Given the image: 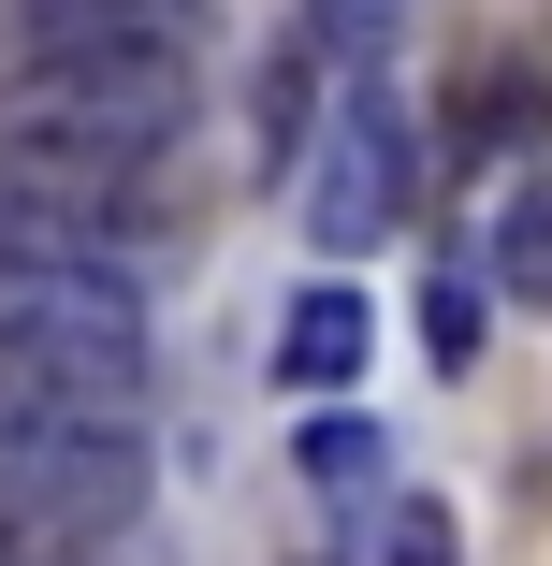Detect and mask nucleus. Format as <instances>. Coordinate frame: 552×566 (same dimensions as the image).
Returning a JSON list of instances; mask_svg holds the SVG:
<instances>
[{"label":"nucleus","mask_w":552,"mask_h":566,"mask_svg":"<svg viewBox=\"0 0 552 566\" xmlns=\"http://www.w3.org/2000/svg\"><path fill=\"white\" fill-rule=\"evenodd\" d=\"M421 349L436 364H480V276H436L421 291Z\"/></svg>","instance_id":"0eeeda50"},{"label":"nucleus","mask_w":552,"mask_h":566,"mask_svg":"<svg viewBox=\"0 0 552 566\" xmlns=\"http://www.w3.org/2000/svg\"><path fill=\"white\" fill-rule=\"evenodd\" d=\"M305 566H320V552H305Z\"/></svg>","instance_id":"9d476101"},{"label":"nucleus","mask_w":552,"mask_h":566,"mask_svg":"<svg viewBox=\"0 0 552 566\" xmlns=\"http://www.w3.org/2000/svg\"><path fill=\"white\" fill-rule=\"evenodd\" d=\"M305 44H320V59H350V73H364V59L393 44V0H320V15H305Z\"/></svg>","instance_id":"6e6552de"},{"label":"nucleus","mask_w":552,"mask_h":566,"mask_svg":"<svg viewBox=\"0 0 552 566\" xmlns=\"http://www.w3.org/2000/svg\"><path fill=\"white\" fill-rule=\"evenodd\" d=\"M378 566H466V552H451V509H393V523H378Z\"/></svg>","instance_id":"1a4fd4ad"},{"label":"nucleus","mask_w":552,"mask_h":566,"mask_svg":"<svg viewBox=\"0 0 552 566\" xmlns=\"http://www.w3.org/2000/svg\"><path fill=\"white\" fill-rule=\"evenodd\" d=\"M305 480H335V494H364V480H378V421H350V407H320V421H305Z\"/></svg>","instance_id":"423d86ee"},{"label":"nucleus","mask_w":552,"mask_h":566,"mask_svg":"<svg viewBox=\"0 0 552 566\" xmlns=\"http://www.w3.org/2000/svg\"><path fill=\"white\" fill-rule=\"evenodd\" d=\"M494 291L552 305V175H538V189H509V218H494Z\"/></svg>","instance_id":"39448f33"},{"label":"nucleus","mask_w":552,"mask_h":566,"mask_svg":"<svg viewBox=\"0 0 552 566\" xmlns=\"http://www.w3.org/2000/svg\"><path fill=\"white\" fill-rule=\"evenodd\" d=\"M393 218H407V117H393V87H378V73H350L335 132L305 146V233L335 248V262H364Z\"/></svg>","instance_id":"f03ea898"},{"label":"nucleus","mask_w":552,"mask_h":566,"mask_svg":"<svg viewBox=\"0 0 552 566\" xmlns=\"http://www.w3.org/2000/svg\"><path fill=\"white\" fill-rule=\"evenodd\" d=\"M175 117H189V44L15 59V87H0V160H117V175H160Z\"/></svg>","instance_id":"f257e3e1"},{"label":"nucleus","mask_w":552,"mask_h":566,"mask_svg":"<svg viewBox=\"0 0 552 566\" xmlns=\"http://www.w3.org/2000/svg\"><path fill=\"white\" fill-rule=\"evenodd\" d=\"M204 0H15V59H117V44H189Z\"/></svg>","instance_id":"7ed1b4c3"},{"label":"nucleus","mask_w":552,"mask_h":566,"mask_svg":"<svg viewBox=\"0 0 552 566\" xmlns=\"http://www.w3.org/2000/svg\"><path fill=\"white\" fill-rule=\"evenodd\" d=\"M364 349H378L364 291H305V305L277 319V378H291V392H350V378H364Z\"/></svg>","instance_id":"20e7f679"}]
</instances>
